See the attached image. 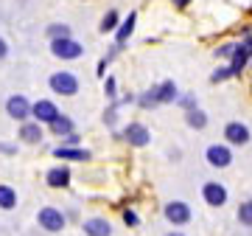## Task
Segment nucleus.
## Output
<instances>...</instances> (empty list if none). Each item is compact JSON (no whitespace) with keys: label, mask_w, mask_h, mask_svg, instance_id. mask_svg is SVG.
<instances>
[{"label":"nucleus","mask_w":252,"mask_h":236,"mask_svg":"<svg viewBox=\"0 0 252 236\" xmlns=\"http://www.w3.org/2000/svg\"><path fill=\"white\" fill-rule=\"evenodd\" d=\"M185 121H188V127L190 129H205L207 127V116H205V110H188L185 113Z\"/></svg>","instance_id":"obj_21"},{"label":"nucleus","mask_w":252,"mask_h":236,"mask_svg":"<svg viewBox=\"0 0 252 236\" xmlns=\"http://www.w3.org/2000/svg\"><path fill=\"white\" fill-rule=\"evenodd\" d=\"M48 127H51V132H54V135H59V138H67L73 132V118H67V116H62V113H59V118H56L54 124H48Z\"/></svg>","instance_id":"obj_19"},{"label":"nucleus","mask_w":252,"mask_h":236,"mask_svg":"<svg viewBox=\"0 0 252 236\" xmlns=\"http://www.w3.org/2000/svg\"><path fill=\"white\" fill-rule=\"evenodd\" d=\"M81 231L84 236H112V225H109V219L104 217H90L81 222Z\"/></svg>","instance_id":"obj_14"},{"label":"nucleus","mask_w":252,"mask_h":236,"mask_svg":"<svg viewBox=\"0 0 252 236\" xmlns=\"http://www.w3.org/2000/svg\"><path fill=\"white\" fill-rule=\"evenodd\" d=\"M205 157H207V163L213 166V169H227V166L233 163V149H230L227 144H210L207 152H205Z\"/></svg>","instance_id":"obj_9"},{"label":"nucleus","mask_w":252,"mask_h":236,"mask_svg":"<svg viewBox=\"0 0 252 236\" xmlns=\"http://www.w3.org/2000/svg\"><path fill=\"white\" fill-rule=\"evenodd\" d=\"M124 141L129 146H149L152 144V132H149V127L146 124H140V121H129L124 127Z\"/></svg>","instance_id":"obj_6"},{"label":"nucleus","mask_w":252,"mask_h":236,"mask_svg":"<svg viewBox=\"0 0 252 236\" xmlns=\"http://www.w3.org/2000/svg\"><path fill=\"white\" fill-rule=\"evenodd\" d=\"M233 51H235V42H227V45L216 48V56H224V59H230V56H233Z\"/></svg>","instance_id":"obj_29"},{"label":"nucleus","mask_w":252,"mask_h":236,"mask_svg":"<svg viewBox=\"0 0 252 236\" xmlns=\"http://www.w3.org/2000/svg\"><path fill=\"white\" fill-rule=\"evenodd\" d=\"M62 146H79V135H76V132H70V135L62 141Z\"/></svg>","instance_id":"obj_30"},{"label":"nucleus","mask_w":252,"mask_h":236,"mask_svg":"<svg viewBox=\"0 0 252 236\" xmlns=\"http://www.w3.org/2000/svg\"><path fill=\"white\" fill-rule=\"evenodd\" d=\"M31 118H34L36 124H54L56 118H59V107L51 99H39L31 104Z\"/></svg>","instance_id":"obj_8"},{"label":"nucleus","mask_w":252,"mask_h":236,"mask_svg":"<svg viewBox=\"0 0 252 236\" xmlns=\"http://www.w3.org/2000/svg\"><path fill=\"white\" fill-rule=\"evenodd\" d=\"M250 59H252V37H247V39H241L235 45L233 56H230V71H233V76H238L250 65Z\"/></svg>","instance_id":"obj_7"},{"label":"nucleus","mask_w":252,"mask_h":236,"mask_svg":"<svg viewBox=\"0 0 252 236\" xmlns=\"http://www.w3.org/2000/svg\"><path fill=\"white\" fill-rule=\"evenodd\" d=\"M235 217H238V222L244 228H252V200H244L238 205V211H235Z\"/></svg>","instance_id":"obj_22"},{"label":"nucleus","mask_w":252,"mask_h":236,"mask_svg":"<svg viewBox=\"0 0 252 236\" xmlns=\"http://www.w3.org/2000/svg\"><path fill=\"white\" fill-rule=\"evenodd\" d=\"M64 37H73L67 23H54V26H48V39H64Z\"/></svg>","instance_id":"obj_23"},{"label":"nucleus","mask_w":252,"mask_h":236,"mask_svg":"<svg viewBox=\"0 0 252 236\" xmlns=\"http://www.w3.org/2000/svg\"><path fill=\"white\" fill-rule=\"evenodd\" d=\"M177 104H180L182 110H185V113H188V110H196V96H180V99H177Z\"/></svg>","instance_id":"obj_27"},{"label":"nucleus","mask_w":252,"mask_h":236,"mask_svg":"<svg viewBox=\"0 0 252 236\" xmlns=\"http://www.w3.org/2000/svg\"><path fill=\"white\" fill-rule=\"evenodd\" d=\"M162 214H165V219H168V222H171L174 228L188 225L190 219H193V211H190V205H188V202H182V200H171V202H165Z\"/></svg>","instance_id":"obj_5"},{"label":"nucleus","mask_w":252,"mask_h":236,"mask_svg":"<svg viewBox=\"0 0 252 236\" xmlns=\"http://www.w3.org/2000/svg\"><path fill=\"white\" fill-rule=\"evenodd\" d=\"M0 152H3V155H14V152H17V146H14V144H0Z\"/></svg>","instance_id":"obj_31"},{"label":"nucleus","mask_w":252,"mask_h":236,"mask_svg":"<svg viewBox=\"0 0 252 236\" xmlns=\"http://www.w3.org/2000/svg\"><path fill=\"white\" fill-rule=\"evenodd\" d=\"M250 138H252L250 127L241 124V121H230V124L224 127V141H227L230 149H233V146H247L250 144Z\"/></svg>","instance_id":"obj_10"},{"label":"nucleus","mask_w":252,"mask_h":236,"mask_svg":"<svg viewBox=\"0 0 252 236\" xmlns=\"http://www.w3.org/2000/svg\"><path fill=\"white\" fill-rule=\"evenodd\" d=\"M104 93H107V99L115 101V96H118V82H115V76H107V82H104Z\"/></svg>","instance_id":"obj_26"},{"label":"nucleus","mask_w":252,"mask_h":236,"mask_svg":"<svg viewBox=\"0 0 252 236\" xmlns=\"http://www.w3.org/2000/svg\"><path fill=\"white\" fill-rule=\"evenodd\" d=\"M118 26H121V14H118L115 9H109L107 14L101 17V26H98V31H101V34H112V31H115Z\"/></svg>","instance_id":"obj_20"},{"label":"nucleus","mask_w":252,"mask_h":236,"mask_svg":"<svg viewBox=\"0 0 252 236\" xmlns=\"http://www.w3.org/2000/svg\"><path fill=\"white\" fill-rule=\"evenodd\" d=\"M42 135H45V132H42V124H36V121H23V124H20V141H23V144H42Z\"/></svg>","instance_id":"obj_16"},{"label":"nucleus","mask_w":252,"mask_h":236,"mask_svg":"<svg viewBox=\"0 0 252 236\" xmlns=\"http://www.w3.org/2000/svg\"><path fill=\"white\" fill-rule=\"evenodd\" d=\"M51 54L62 62H70V59H79L84 56V45L73 37H64V39H51Z\"/></svg>","instance_id":"obj_3"},{"label":"nucleus","mask_w":252,"mask_h":236,"mask_svg":"<svg viewBox=\"0 0 252 236\" xmlns=\"http://www.w3.org/2000/svg\"><path fill=\"white\" fill-rule=\"evenodd\" d=\"M135 26H137V14H135V11H129V14H126L124 20H121V26L115 28V45H118V48L124 45L126 39H129V37H132Z\"/></svg>","instance_id":"obj_17"},{"label":"nucleus","mask_w":252,"mask_h":236,"mask_svg":"<svg viewBox=\"0 0 252 236\" xmlns=\"http://www.w3.org/2000/svg\"><path fill=\"white\" fill-rule=\"evenodd\" d=\"M54 157L59 160H67V163H87L93 155L87 149H81V146H56L54 149Z\"/></svg>","instance_id":"obj_13"},{"label":"nucleus","mask_w":252,"mask_h":236,"mask_svg":"<svg viewBox=\"0 0 252 236\" xmlns=\"http://www.w3.org/2000/svg\"><path fill=\"white\" fill-rule=\"evenodd\" d=\"M233 76V71H230V65H224V68H219V71H213L210 73V82H224V79H230Z\"/></svg>","instance_id":"obj_25"},{"label":"nucleus","mask_w":252,"mask_h":236,"mask_svg":"<svg viewBox=\"0 0 252 236\" xmlns=\"http://www.w3.org/2000/svg\"><path fill=\"white\" fill-rule=\"evenodd\" d=\"M177 99H180V90L168 79V82H160V84H154V87H149L143 96H137V104L143 110H152V107H160V104H171Z\"/></svg>","instance_id":"obj_1"},{"label":"nucleus","mask_w":252,"mask_h":236,"mask_svg":"<svg viewBox=\"0 0 252 236\" xmlns=\"http://www.w3.org/2000/svg\"><path fill=\"white\" fill-rule=\"evenodd\" d=\"M124 225H126V228H137V225H140V217H137L132 208H126V211H124Z\"/></svg>","instance_id":"obj_28"},{"label":"nucleus","mask_w":252,"mask_h":236,"mask_svg":"<svg viewBox=\"0 0 252 236\" xmlns=\"http://www.w3.org/2000/svg\"><path fill=\"white\" fill-rule=\"evenodd\" d=\"M171 3H174V6H177V9H185V6H188L190 0H171Z\"/></svg>","instance_id":"obj_34"},{"label":"nucleus","mask_w":252,"mask_h":236,"mask_svg":"<svg viewBox=\"0 0 252 236\" xmlns=\"http://www.w3.org/2000/svg\"><path fill=\"white\" fill-rule=\"evenodd\" d=\"M70 169L67 166H54V169H48L45 174V183L51 186V189H67L70 186Z\"/></svg>","instance_id":"obj_15"},{"label":"nucleus","mask_w":252,"mask_h":236,"mask_svg":"<svg viewBox=\"0 0 252 236\" xmlns=\"http://www.w3.org/2000/svg\"><path fill=\"white\" fill-rule=\"evenodd\" d=\"M202 197H205V202L210 205V208L227 205V189L219 180H207L205 186H202Z\"/></svg>","instance_id":"obj_11"},{"label":"nucleus","mask_w":252,"mask_h":236,"mask_svg":"<svg viewBox=\"0 0 252 236\" xmlns=\"http://www.w3.org/2000/svg\"><path fill=\"white\" fill-rule=\"evenodd\" d=\"M0 208L3 211H14L17 208V191L6 186V183H0Z\"/></svg>","instance_id":"obj_18"},{"label":"nucleus","mask_w":252,"mask_h":236,"mask_svg":"<svg viewBox=\"0 0 252 236\" xmlns=\"http://www.w3.org/2000/svg\"><path fill=\"white\" fill-rule=\"evenodd\" d=\"M107 65H109V59L104 56V59L98 62V76H104V73H107Z\"/></svg>","instance_id":"obj_33"},{"label":"nucleus","mask_w":252,"mask_h":236,"mask_svg":"<svg viewBox=\"0 0 252 236\" xmlns=\"http://www.w3.org/2000/svg\"><path fill=\"white\" fill-rule=\"evenodd\" d=\"M165 236H185V234H180V231H171V234H165Z\"/></svg>","instance_id":"obj_35"},{"label":"nucleus","mask_w":252,"mask_h":236,"mask_svg":"<svg viewBox=\"0 0 252 236\" xmlns=\"http://www.w3.org/2000/svg\"><path fill=\"white\" fill-rule=\"evenodd\" d=\"M9 56V45H6V39L0 37V59H6Z\"/></svg>","instance_id":"obj_32"},{"label":"nucleus","mask_w":252,"mask_h":236,"mask_svg":"<svg viewBox=\"0 0 252 236\" xmlns=\"http://www.w3.org/2000/svg\"><path fill=\"white\" fill-rule=\"evenodd\" d=\"M6 113H9V118H14V121H28L31 118V101L26 99V96H9V101H6Z\"/></svg>","instance_id":"obj_12"},{"label":"nucleus","mask_w":252,"mask_h":236,"mask_svg":"<svg viewBox=\"0 0 252 236\" xmlns=\"http://www.w3.org/2000/svg\"><path fill=\"white\" fill-rule=\"evenodd\" d=\"M48 84H51V90H54L56 96H76V93H79V76H76V73H70V71L51 73Z\"/></svg>","instance_id":"obj_2"},{"label":"nucleus","mask_w":252,"mask_h":236,"mask_svg":"<svg viewBox=\"0 0 252 236\" xmlns=\"http://www.w3.org/2000/svg\"><path fill=\"white\" fill-rule=\"evenodd\" d=\"M36 222H39V228L48 231V234H59V231H64V225H67L64 214L59 208H54V205H45V208L36 211Z\"/></svg>","instance_id":"obj_4"},{"label":"nucleus","mask_w":252,"mask_h":236,"mask_svg":"<svg viewBox=\"0 0 252 236\" xmlns=\"http://www.w3.org/2000/svg\"><path fill=\"white\" fill-rule=\"evenodd\" d=\"M118 110H121V104L118 101H112L107 110H104V124L107 127H115V121H118Z\"/></svg>","instance_id":"obj_24"}]
</instances>
